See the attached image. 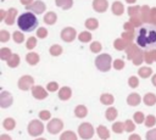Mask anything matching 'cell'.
I'll return each instance as SVG.
<instances>
[{"instance_id": "obj_1", "label": "cell", "mask_w": 156, "mask_h": 140, "mask_svg": "<svg viewBox=\"0 0 156 140\" xmlns=\"http://www.w3.org/2000/svg\"><path fill=\"white\" fill-rule=\"evenodd\" d=\"M136 44L146 51L156 49V24L146 23L138 28Z\"/></svg>"}, {"instance_id": "obj_2", "label": "cell", "mask_w": 156, "mask_h": 140, "mask_svg": "<svg viewBox=\"0 0 156 140\" xmlns=\"http://www.w3.org/2000/svg\"><path fill=\"white\" fill-rule=\"evenodd\" d=\"M17 24L18 28L23 32H32L37 28L38 26V19L35 17L34 13L32 12H24L22 15H20V17L17 18Z\"/></svg>"}, {"instance_id": "obj_3", "label": "cell", "mask_w": 156, "mask_h": 140, "mask_svg": "<svg viewBox=\"0 0 156 140\" xmlns=\"http://www.w3.org/2000/svg\"><path fill=\"white\" fill-rule=\"evenodd\" d=\"M111 63H112V58L107 54H101L95 58V66L101 72H108L111 68Z\"/></svg>"}, {"instance_id": "obj_4", "label": "cell", "mask_w": 156, "mask_h": 140, "mask_svg": "<svg viewBox=\"0 0 156 140\" xmlns=\"http://www.w3.org/2000/svg\"><path fill=\"white\" fill-rule=\"evenodd\" d=\"M27 129H28L29 135L38 136V135H41L43 134V131H44V124L39 119H33V121L29 122Z\"/></svg>"}, {"instance_id": "obj_5", "label": "cell", "mask_w": 156, "mask_h": 140, "mask_svg": "<svg viewBox=\"0 0 156 140\" xmlns=\"http://www.w3.org/2000/svg\"><path fill=\"white\" fill-rule=\"evenodd\" d=\"M78 134L83 140H88L94 135V128L90 123L84 122L78 127Z\"/></svg>"}, {"instance_id": "obj_6", "label": "cell", "mask_w": 156, "mask_h": 140, "mask_svg": "<svg viewBox=\"0 0 156 140\" xmlns=\"http://www.w3.org/2000/svg\"><path fill=\"white\" fill-rule=\"evenodd\" d=\"M46 128H48V131H49L50 134H57L58 131L62 130V128H63V122H62L61 119H58V118H52V119L49 122V124L46 125Z\"/></svg>"}, {"instance_id": "obj_7", "label": "cell", "mask_w": 156, "mask_h": 140, "mask_svg": "<svg viewBox=\"0 0 156 140\" xmlns=\"http://www.w3.org/2000/svg\"><path fill=\"white\" fill-rule=\"evenodd\" d=\"M33 84H34V79L30 75H23L18 80V88L21 90H29L30 88H33Z\"/></svg>"}, {"instance_id": "obj_8", "label": "cell", "mask_w": 156, "mask_h": 140, "mask_svg": "<svg viewBox=\"0 0 156 140\" xmlns=\"http://www.w3.org/2000/svg\"><path fill=\"white\" fill-rule=\"evenodd\" d=\"M76 38V30L72 27H66L65 29H62L61 32V39L66 43H71Z\"/></svg>"}, {"instance_id": "obj_9", "label": "cell", "mask_w": 156, "mask_h": 140, "mask_svg": "<svg viewBox=\"0 0 156 140\" xmlns=\"http://www.w3.org/2000/svg\"><path fill=\"white\" fill-rule=\"evenodd\" d=\"M12 101H13L12 95L9 91H1V94H0V106L2 108L10 107L12 105Z\"/></svg>"}, {"instance_id": "obj_10", "label": "cell", "mask_w": 156, "mask_h": 140, "mask_svg": "<svg viewBox=\"0 0 156 140\" xmlns=\"http://www.w3.org/2000/svg\"><path fill=\"white\" fill-rule=\"evenodd\" d=\"M27 9L30 10V11H33L34 13H43V12L45 11L46 6H45V4H44L43 1H39V0H38V1H34L33 4L28 5Z\"/></svg>"}, {"instance_id": "obj_11", "label": "cell", "mask_w": 156, "mask_h": 140, "mask_svg": "<svg viewBox=\"0 0 156 140\" xmlns=\"http://www.w3.org/2000/svg\"><path fill=\"white\" fill-rule=\"evenodd\" d=\"M32 95L37 99V100H44L46 96H48V93L44 88L37 85V86H33L32 88Z\"/></svg>"}, {"instance_id": "obj_12", "label": "cell", "mask_w": 156, "mask_h": 140, "mask_svg": "<svg viewBox=\"0 0 156 140\" xmlns=\"http://www.w3.org/2000/svg\"><path fill=\"white\" fill-rule=\"evenodd\" d=\"M108 2L107 0H94L93 1V9L96 12H105L107 10Z\"/></svg>"}, {"instance_id": "obj_13", "label": "cell", "mask_w": 156, "mask_h": 140, "mask_svg": "<svg viewBox=\"0 0 156 140\" xmlns=\"http://www.w3.org/2000/svg\"><path fill=\"white\" fill-rule=\"evenodd\" d=\"M72 96V90L68 88V86H62L60 90H58V99L62 100V101H66L68 99H71Z\"/></svg>"}, {"instance_id": "obj_14", "label": "cell", "mask_w": 156, "mask_h": 140, "mask_svg": "<svg viewBox=\"0 0 156 140\" xmlns=\"http://www.w3.org/2000/svg\"><path fill=\"white\" fill-rule=\"evenodd\" d=\"M140 102H141V97H140V95L136 94V93H132V94L127 97V103H128L129 106H138Z\"/></svg>"}, {"instance_id": "obj_15", "label": "cell", "mask_w": 156, "mask_h": 140, "mask_svg": "<svg viewBox=\"0 0 156 140\" xmlns=\"http://www.w3.org/2000/svg\"><path fill=\"white\" fill-rule=\"evenodd\" d=\"M16 15H17L16 9H10V10L7 11V13H6V17H5V23H6V24H10V26H11V24H13Z\"/></svg>"}, {"instance_id": "obj_16", "label": "cell", "mask_w": 156, "mask_h": 140, "mask_svg": "<svg viewBox=\"0 0 156 140\" xmlns=\"http://www.w3.org/2000/svg\"><path fill=\"white\" fill-rule=\"evenodd\" d=\"M74 114H76V117H78V118H84V117L88 114V108H87L84 105H78V106L74 108Z\"/></svg>"}, {"instance_id": "obj_17", "label": "cell", "mask_w": 156, "mask_h": 140, "mask_svg": "<svg viewBox=\"0 0 156 140\" xmlns=\"http://www.w3.org/2000/svg\"><path fill=\"white\" fill-rule=\"evenodd\" d=\"M112 12L113 15H117V16H121L123 12H124V7H123V4L121 1H115L112 4Z\"/></svg>"}, {"instance_id": "obj_18", "label": "cell", "mask_w": 156, "mask_h": 140, "mask_svg": "<svg viewBox=\"0 0 156 140\" xmlns=\"http://www.w3.org/2000/svg\"><path fill=\"white\" fill-rule=\"evenodd\" d=\"M143 101H144V103H145L146 106H154V105L156 103V95L152 94V93H147V94L144 96Z\"/></svg>"}, {"instance_id": "obj_19", "label": "cell", "mask_w": 156, "mask_h": 140, "mask_svg": "<svg viewBox=\"0 0 156 140\" xmlns=\"http://www.w3.org/2000/svg\"><path fill=\"white\" fill-rule=\"evenodd\" d=\"M39 60H40V57H39V55L35 54V52H29V54L26 56V61H27L29 65H32V66L37 65V63L39 62Z\"/></svg>"}, {"instance_id": "obj_20", "label": "cell", "mask_w": 156, "mask_h": 140, "mask_svg": "<svg viewBox=\"0 0 156 140\" xmlns=\"http://www.w3.org/2000/svg\"><path fill=\"white\" fill-rule=\"evenodd\" d=\"M113 101H115V99H113V96L111 95V94H101V96H100V102L102 103V105H107V106H110V105H112L113 103Z\"/></svg>"}, {"instance_id": "obj_21", "label": "cell", "mask_w": 156, "mask_h": 140, "mask_svg": "<svg viewBox=\"0 0 156 140\" xmlns=\"http://www.w3.org/2000/svg\"><path fill=\"white\" fill-rule=\"evenodd\" d=\"M96 131H98V135H99L102 140H107V139L110 138V131H108V129H107L106 127H104V125H99Z\"/></svg>"}, {"instance_id": "obj_22", "label": "cell", "mask_w": 156, "mask_h": 140, "mask_svg": "<svg viewBox=\"0 0 156 140\" xmlns=\"http://www.w3.org/2000/svg\"><path fill=\"white\" fill-rule=\"evenodd\" d=\"M117 114L118 113H117V110L115 107H108L105 112V117L107 121H115L117 118Z\"/></svg>"}, {"instance_id": "obj_23", "label": "cell", "mask_w": 156, "mask_h": 140, "mask_svg": "<svg viewBox=\"0 0 156 140\" xmlns=\"http://www.w3.org/2000/svg\"><path fill=\"white\" fill-rule=\"evenodd\" d=\"M55 4H56L58 7L63 9V10H68V9L72 7L73 0H55Z\"/></svg>"}, {"instance_id": "obj_24", "label": "cell", "mask_w": 156, "mask_h": 140, "mask_svg": "<svg viewBox=\"0 0 156 140\" xmlns=\"http://www.w3.org/2000/svg\"><path fill=\"white\" fill-rule=\"evenodd\" d=\"M7 65H9V67H11V68L17 67V66L20 65V56H18L17 54H12L11 57L7 60Z\"/></svg>"}, {"instance_id": "obj_25", "label": "cell", "mask_w": 156, "mask_h": 140, "mask_svg": "<svg viewBox=\"0 0 156 140\" xmlns=\"http://www.w3.org/2000/svg\"><path fill=\"white\" fill-rule=\"evenodd\" d=\"M56 19H57V16H56V13L55 12H48L45 16H44V22L46 23V24H54L55 22H56Z\"/></svg>"}, {"instance_id": "obj_26", "label": "cell", "mask_w": 156, "mask_h": 140, "mask_svg": "<svg viewBox=\"0 0 156 140\" xmlns=\"http://www.w3.org/2000/svg\"><path fill=\"white\" fill-rule=\"evenodd\" d=\"M60 140H77V135L72 130H66L61 134Z\"/></svg>"}, {"instance_id": "obj_27", "label": "cell", "mask_w": 156, "mask_h": 140, "mask_svg": "<svg viewBox=\"0 0 156 140\" xmlns=\"http://www.w3.org/2000/svg\"><path fill=\"white\" fill-rule=\"evenodd\" d=\"M138 74H139V77H141V78H147V77H150V75L152 74V69H151L150 67H140Z\"/></svg>"}, {"instance_id": "obj_28", "label": "cell", "mask_w": 156, "mask_h": 140, "mask_svg": "<svg viewBox=\"0 0 156 140\" xmlns=\"http://www.w3.org/2000/svg\"><path fill=\"white\" fill-rule=\"evenodd\" d=\"M85 27L88 28V29H96L98 27H99V22H98V19H95V18H88L87 21H85Z\"/></svg>"}, {"instance_id": "obj_29", "label": "cell", "mask_w": 156, "mask_h": 140, "mask_svg": "<svg viewBox=\"0 0 156 140\" xmlns=\"http://www.w3.org/2000/svg\"><path fill=\"white\" fill-rule=\"evenodd\" d=\"M2 125H4V128H5L6 130H12V129L15 128V125H16V122H15L13 118H6V119L2 122Z\"/></svg>"}, {"instance_id": "obj_30", "label": "cell", "mask_w": 156, "mask_h": 140, "mask_svg": "<svg viewBox=\"0 0 156 140\" xmlns=\"http://www.w3.org/2000/svg\"><path fill=\"white\" fill-rule=\"evenodd\" d=\"M112 130H113L115 133H117V134L123 133V131L126 130L124 123H122V122H116V123H113V124H112Z\"/></svg>"}, {"instance_id": "obj_31", "label": "cell", "mask_w": 156, "mask_h": 140, "mask_svg": "<svg viewBox=\"0 0 156 140\" xmlns=\"http://www.w3.org/2000/svg\"><path fill=\"white\" fill-rule=\"evenodd\" d=\"M143 56H144V54H143V52H141V50L139 49V50L136 51V54L133 56V58H132V60H133V63H134V65H140V63L145 60Z\"/></svg>"}, {"instance_id": "obj_32", "label": "cell", "mask_w": 156, "mask_h": 140, "mask_svg": "<svg viewBox=\"0 0 156 140\" xmlns=\"http://www.w3.org/2000/svg\"><path fill=\"white\" fill-rule=\"evenodd\" d=\"M11 50L9 49V47H2L1 50H0V58L1 60H4V61H7L10 57H11Z\"/></svg>"}, {"instance_id": "obj_33", "label": "cell", "mask_w": 156, "mask_h": 140, "mask_svg": "<svg viewBox=\"0 0 156 140\" xmlns=\"http://www.w3.org/2000/svg\"><path fill=\"white\" fill-rule=\"evenodd\" d=\"M78 39L82 41V43H88V41H90L91 40V34L89 33V32H82V33H79V35H78Z\"/></svg>"}, {"instance_id": "obj_34", "label": "cell", "mask_w": 156, "mask_h": 140, "mask_svg": "<svg viewBox=\"0 0 156 140\" xmlns=\"http://www.w3.org/2000/svg\"><path fill=\"white\" fill-rule=\"evenodd\" d=\"M133 119H134V122L136 124H140V123H144L145 122V116H144L143 112H135L133 114Z\"/></svg>"}, {"instance_id": "obj_35", "label": "cell", "mask_w": 156, "mask_h": 140, "mask_svg": "<svg viewBox=\"0 0 156 140\" xmlns=\"http://www.w3.org/2000/svg\"><path fill=\"white\" fill-rule=\"evenodd\" d=\"M50 54H51L52 56H58L60 54H62V46H61V45H57V44L52 45V46L50 47Z\"/></svg>"}, {"instance_id": "obj_36", "label": "cell", "mask_w": 156, "mask_h": 140, "mask_svg": "<svg viewBox=\"0 0 156 140\" xmlns=\"http://www.w3.org/2000/svg\"><path fill=\"white\" fill-rule=\"evenodd\" d=\"M145 125L146 127H149V128H151V127H154L155 124H156V118H155V116H152V114H149L147 117H146V119H145Z\"/></svg>"}, {"instance_id": "obj_37", "label": "cell", "mask_w": 156, "mask_h": 140, "mask_svg": "<svg viewBox=\"0 0 156 140\" xmlns=\"http://www.w3.org/2000/svg\"><path fill=\"white\" fill-rule=\"evenodd\" d=\"M113 45H115V49H117V50H123V49L127 46V44H126V41H124L123 39H117V40H115Z\"/></svg>"}, {"instance_id": "obj_38", "label": "cell", "mask_w": 156, "mask_h": 140, "mask_svg": "<svg viewBox=\"0 0 156 140\" xmlns=\"http://www.w3.org/2000/svg\"><path fill=\"white\" fill-rule=\"evenodd\" d=\"M128 84H129L130 88H138V85H139V79H138V77H135V75L129 77Z\"/></svg>"}, {"instance_id": "obj_39", "label": "cell", "mask_w": 156, "mask_h": 140, "mask_svg": "<svg viewBox=\"0 0 156 140\" xmlns=\"http://www.w3.org/2000/svg\"><path fill=\"white\" fill-rule=\"evenodd\" d=\"M13 40H15L17 44H21V43H23V40H24V37H23V34H22L21 32L16 30V32L13 33Z\"/></svg>"}, {"instance_id": "obj_40", "label": "cell", "mask_w": 156, "mask_h": 140, "mask_svg": "<svg viewBox=\"0 0 156 140\" xmlns=\"http://www.w3.org/2000/svg\"><path fill=\"white\" fill-rule=\"evenodd\" d=\"M124 127H126V131H133L134 129H135V125H134V122L133 121H130V119H127L126 122H124Z\"/></svg>"}, {"instance_id": "obj_41", "label": "cell", "mask_w": 156, "mask_h": 140, "mask_svg": "<svg viewBox=\"0 0 156 140\" xmlns=\"http://www.w3.org/2000/svg\"><path fill=\"white\" fill-rule=\"evenodd\" d=\"M101 44L99 43V41H94V43H91V45H90V50H91V52H99V51H101Z\"/></svg>"}, {"instance_id": "obj_42", "label": "cell", "mask_w": 156, "mask_h": 140, "mask_svg": "<svg viewBox=\"0 0 156 140\" xmlns=\"http://www.w3.org/2000/svg\"><path fill=\"white\" fill-rule=\"evenodd\" d=\"M50 117H51V114H50V112L46 111V110H43V111L39 112V118H40L41 121H49Z\"/></svg>"}, {"instance_id": "obj_43", "label": "cell", "mask_w": 156, "mask_h": 140, "mask_svg": "<svg viewBox=\"0 0 156 140\" xmlns=\"http://www.w3.org/2000/svg\"><path fill=\"white\" fill-rule=\"evenodd\" d=\"M145 138H146V140H156V128L150 129V130L146 133Z\"/></svg>"}, {"instance_id": "obj_44", "label": "cell", "mask_w": 156, "mask_h": 140, "mask_svg": "<svg viewBox=\"0 0 156 140\" xmlns=\"http://www.w3.org/2000/svg\"><path fill=\"white\" fill-rule=\"evenodd\" d=\"M46 89H48V91H51V93L56 91V90H58V84L56 82H50V83H48Z\"/></svg>"}, {"instance_id": "obj_45", "label": "cell", "mask_w": 156, "mask_h": 140, "mask_svg": "<svg viewBox=\"0 0 156 140\" xmlns=\"http://www.w3.org/2000/svg\"><path fill=\"white\" fill-rule=\"evenodd\" d=\"M35 45H37V39H35V38H33V37H30V38L27 40V49H28V50L34 49V47H35Z\"/></svg>"}, {"instance_id": "obj_46", "label": "cell", "mask_w": 156, "mask_h": 140, "mask_svg": "<svg viewBox=\"0 0 156 140\" xmlns=\"http://www.w3.org/2000/svg\"><path fill=\"white\" fill-rule=\"evenodd\" d=\"M37 35H38V38H40V39L46 38V35H48V30H46V28H39V29L37 30Z\"/></svg>"}, {"instance_id": "obj_47", "label": "cell", "mask_w": 156, "mask_h": 140, "mask_svg": "<svg viewBox=\"0 0 156 140\" xmlns=\"http://www.w3.org/2000/svg\"><path fill=\"white\" fill-rule=\"evenodd\" d=\"M9 38H10V33L9 32H6V30H1L0 32V41L5 43V41L9 40Z\"/></svg>"}, {"instance_id": "obj_48", "label": "cell", "mask_w": 156, "mask_h": 140, "mask_svg": "<svg viewBox=\"0 0 156 140\" xmlns=\"http://www.w3.org/2000/svg\"><path fill=\"white\" fill-rule=\"evenodd\" d=\"M124 67V61H122V60H116L115 62H113V68L115 69H122Z\"/></svg>"}, {"instance_id": "obj_49", "label": "cell", "mask_w": 156, "mask_h": 140, "mask_svg": "<svg viewBox=\"0 0 156 140\" xmlns=\"http://www.w3.org/2000/svg\"><path fill=\"white\" fill-rule=\"evenodd\" d=\"M139 9H140V7H138V6H132V7H129V9H128V13H129V16L134 17V16L139 12Z\"/></svg>"}, {"instance_id": "obj_50", "label": "cell", "mask_w": 156, "mask_h": 140, "mask_svg": "<svg viewBox=\"0 0 156 140\" xmlns=\"http://www.w3.org/2000/svg\"><path fill=\"white\" fill-rule=\"evenodd\" d=\"M149 52H150V55H151L152 61H156V49H154V50H149Z\"/></svg>"}, {"instance_id": "obj_51", "label": "cell", "mask_w": 156, "mask_h": 140, "mask_svg": "<svg viewBox=\"0 0 156 140\" xmlns=\"http://www.w3.org/2000/svg\"><path fill=\"white\" fill-rule=\"evenodd\" d=\"M128 140H141V138H140L138 134H132Z\"/></svg>"}, {"instance_id": "obj_52", "label": "cell", "mask_w": 156, "mask_h": 140, "mask_svg": "<svg viewBox=\"0 0 156 140\" xmlns=\"http://www.w3.org/2000/svg\"><path fill=\"white\" fill-rule=\"evenodd\" d=\"M32 1H33V0H21V4H23V5L28 6V5H30V4H32Z\"/></svg>"}, {"instance_id": "obj_53", "label": "cell", "mask_w": 156, "mask_h": 140, "mask_svg": "<svg viewBox=\"0 0 156 140\" xmlns=\"http://www.w3.org/2000/svg\"><path fill=\"white\" fill-rule=\"evenodd\" d=\"M0 140H12L9 135H6V134H2L1 136H0Z\"/></svg>"}, {"instance_id": "obj_54", "label": "cell", "mask_w": 156, "mask_h": 140, "mask_svg": "<svg viewBox=\"0 0 156 140\" xmlns=\"http://www.w3.org/2000/svg\"><path fill=\"white\" fill-rule=\"evenodd\" d=\"M132 24H133V26H139L140 22H139L136 18H132Z\"/></svg>"}, {"instance_id": "obj_55", "label": "cell", "mask_w": 156, "mask_h": 140, "mask_svg": "<svg viewBox=\"0 0 156 140\" xmlns=\"http://www.w3.org/2000/svg\"><path fill=\"white\" fill-rule=\"evenodd\" d=\"M151 82H152L154 86H156V74H154V77H152V79H151Z\"/></svg>"}, {"instance_id": "obj_56", "label": "cell", "mask_w": 156, "mask_h": 140, "mask_svg": "<svg viewBox=\"0 0 156 140\" xmlns=\"http://www.w3.org/2000/svg\"><path fill=\"white\" fill-rule=\"evenodd\" d=\"M0 16H1V19H4V18L6 17V13H5V11H1V13H0Z\"/></svg>"}, {"instance_id": "obj_57", "label": "cell", "mask_w": 156, "mask_h": 140, "mask_svg": "<svg viewBox=\"0 0 156 140\" xmlns=\"http://www.w3.org/2000/svg\"><path fill=\"white\" fill-rule=\"evenodd\" d=\"M126 1H127L128 4H133V2H135L136 0H126Z\"/></svg>"}, {"instance_id": "obj_58", "label": "cell", "mask_w": 156, "mask_h": 140, "mask_svg": "<svg viewBox=\"0 0 156 140\" xmlns=\"http://www.w3.org/2000/svg\"><path fill=\"white\" fill-rule=\"evenodd\" d=\"M35 140H46V139H44V138H39V139H35Z\"/></svg>"}]
</instances>
